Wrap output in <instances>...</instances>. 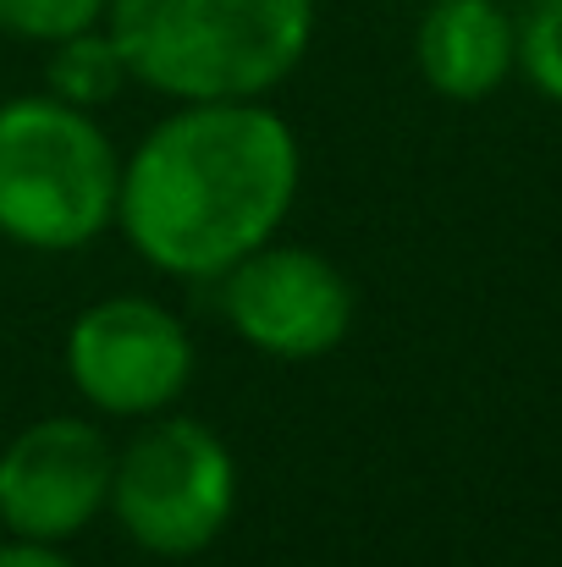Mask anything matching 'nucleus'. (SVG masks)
<instances>
[{
	"instance_id": "1",
	"label": "nucleus",
	"mask_w": 562,
	"mask_h": 567,
	"mask_svg": "<svg viewBox=\"0 0 562 567\" xmlns=\"http://www.w3.org/2000/svg\"><path fill=\"white\" fill-rule=\"evenodd\" d=\"M304 150L265 100H193L161 116L122 161L116 226L177 281H215L270 243L298 198Z\"/></svg>"
},
{
	"instance_id": "2",
	"label": "nucleus",
	"mask_w": 562,
	"mask_h": 567,
	"mask_svg": "<svg viewBox=\"0 0 562 567\" xmlns=\"http://www.w3.org/2000/svg\"><path fill=\"white\" fill-rule=\"evenodd\" d=\"M127 78L193 100H265L315 44V0H105Z\"/></svg>"
},
{
	"instance_id": "3",
	"label": "nucleus",
	"mask_w": 562,
	"mask_h": 567,
	"mask_svg": "<svg viewBox=\"0 0 562 567\" xmlns=\"http://www.w3.org/2000/svg\"><path fill=\"white\" fill-rule=\"evenodd\" d=\"M122 155L94 111L55 94L0 105V237L39 254H72L116 226Z\"/></svg>"
},
{
	"instance_id": "4",
	"label": "nucleus",
	"mask_w": 562,
	"mask_h": 567,
	"mask_svg": "<svg viewBox=\"0 0 562 567\" xmlns=\"http://www.w3.org/2000/svg\"><path fill=\"white\" fill-rule=\"evenodd\" d=\"M237 507V463L232 446L187 413L144 419L111 463L105 513L116 529L150 557H198L221 540Z\"/></svg>"
},
{
	"instance_id": "5",
	"label": "nucleus",
	"mask_w": 562,
	"mask_h": 567,
	"mask_svg": "<svg viewBox=\"0 0 562 567\" xmlns=\"http://www.w3.org/2000/svg\"><path fill=\"white\" fill-rule=\"evenodd\" d=\"M215 303L232 337L265 359L309 364L348 342L354 331V281L337 259L304 243H259L215 276Z\"/></svg>"
},
{
	"instance_id": "6",
	"label": "nucleus",
	"mask_w": 562,
	"mask_h": 567,
	"mask_svg": "<svg viewBox=\"0 0 562 567\" xmlns=\"http://www.w3.org/2000/svg\"><path fill=\"white\" fill-rule=\"evenodd\" d=\"M61 359L72 391L94 413L155 419L193 380V337L161 298L111 292L72 320Z\"/></svg>"
},
{
	"instance_id": "7",
	"label": "nucleus",
	"mask_w": 562,
	"mask_h": 567,
	"mask_svg": "<svg viewBox=\"0 0 562 567\" xmlns=\"http://www.w3.org/2000/svg\"><path fill=\"white\" fill-rule=\"evenodd\" d=\"M116 446L83 413H50L17 430L0 452V524L17 540L61 546L111 502Z\"/></svg>"
},
{
	"instance_id": "8",
	"label": "nucleus",
	"mask_w": 562,
	"mask_h": 567,
	"mask_svg": "<svg viewBox=\"0 0 562 567\" xmlns=\"http://www.w3.org/2000/svg\"><path fill=\"white\" fill-rule=\"evenodd\" d=\"M413 66L441 100H491L519 72L513 17L502 0H430L413 28Z\"/></svg>"
},
{
	"instance_id": "9",
	"label": "nucleus",
	"mask_w": 562,
	"mask_h": 567,
	"mask_svg": "<svg viewBox=\"0 0 562 567\" xmlns=\"http://www.w3.org/2000/svg\"><path fill=\"white\" fill-rule=\"evenodd\" d=\"M44 50H50V61H44V94H55L61 105L100 111V105H111L133 83L116 39L105 33V22H94L83 33H67V39L44 44Z\"/></svg>"
},
{
	"instance_id": "10",
	"label": "nucleus",
	"mask_w": 562,
	"mask_h": 567,
	"mask_svg": "<svg viewBox=\"0 0 562 567\" xmlns=\"http://www.w3.org/2000/svg\"><path fill=\"white\" fill-rule=\"evenodd\" d=\"M513 33H519V72L530 78V89L562 105V0H524Z\"/></svg>"
},
{
	"instance_id": "11",
	"label": "nucleus",
	"mask_w": 562,
	"mask_h": 567,
	"mask_svg": "<svg viewBox=\"0 0 562 567\" xmlns=\"http://www.w3.org/2000/svg\"><path fill=\"white\" fill-rule=\"evenodd\" d=\"M105 22V0H0V33L22 44H55Z\"/></svg>"
},
{
	"instance_id": "12",
	"label": "nucleus",
	"mask_w": 562,
	"mask_h": 567,
	"mask_svg": "<svg viewBox=\"0 0 562 567\" xmlns=\"http://www.w3.org/2000/svg\"><path fill=\"white\" fill-rule=\"evenodd\" d=\"M0 567H78L61 546H44V540H0Z\"/></svg>"
}]
</instances>
